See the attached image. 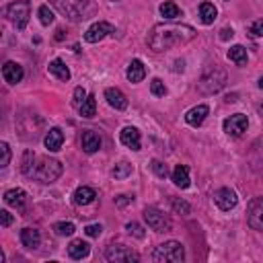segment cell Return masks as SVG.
Segmentation results:
<instances>
[{
	"label": "cell",
	"mask_w": 263,
	"mask_h": 263,
	"mask_svg": "<svg viewBox=\"0 0 263 263\" xmlns=\"http://www.w3.org/2000/svg\"><path fill=\"white\" fill-rule=\"evenodd\" d=\"M195 29L189 25H179V23H160L154 25L148 33V45L152 51L160 53L166 51L175 45H183L195 37Z\"/></svg>",
	"instance_id": "6da1fadb"
},
{
	"label": "cell",
	"mask_w": 263,
	"mask_h": 263,
	"mask_svg": "<svg viewBox=\"0 0 263 263\" xmlns=\"http://www.w3.org/2000/svg\"><path fill=\"white\" fill-rule=\"evenodd\" d=\"M49 4L55 10H60L68 21H74V23L86 21L97 12L95 0H49Z\"/></svg>",
	"instance_id": "7a4b0ae2"
},
{
	"label": "cell",
	"mask_w": 263,
	"mask_h": 263,
	"mask_svg": "<svg viewBox=\"0 0 263 263\" xmlns=\"http://www.w3.org/2000/svg\"><path fill=\"white\" fill-rule=\"evenodd\" d=\"M62 171L64 168H62V162L60 160L49 158V156H37L33 179L39 181V183H53L62 175Z\"/></svg>",
	"instance_id": "3957f363"
},
{
	"label": "cell",
	"mask_w": 263,
	"mask_h": 263,
	"mask_svg": "<svg viewBox=\"0 0 263 263\" xmlns=\"http://www.w3.org/2000/svg\"><path fill=\"white\" fill-rule=\"evenodd\" d=\"M185 259V249L179 240H166L158 245L152 253V261L156 263H181Z\"/></svg>",
	"instance_id": "277c9868"
},
{
	"label": "cell",
	"mask_w": 263,
	"mask_h": 263,
	"mask_svg": "<svg viewBox=\"0 0 263 263\" xmlns=\"http://www.w3.org/2000/svg\"><path fill=\"white\" fill-rule=\"evenodd\" d=\"M4 16L18 29L23 31L29 23V16H31V4L29 0H16V2H10L6 8H4Z\"/></svg>",
	"instance_id": "5b68a950"
},
{
	"label": "cell",
	"mask_w": 263,
	"mask_h": 263,
	"mask_svg": "<svg viewBox=\"0 0 263 263\" xmlns=\"http://www.w3.org/2000/svg\"><path fill=\"white\" fill-rule=\"evenodd\" d=\"M224 84H226V74H224L222 70H218V68H208V70L201 74L199 82H197L199 90L205 92V95L218 92Z\"/></svg>",
	"instance_id": "8992f818"
},
{
	"label": "cell",
	"mask_w": 263,
	"mask_h": 263,
	"mask_svg": "<svg viewBox=\"0 0 263 263\" xmlns=\"http://www.w3.org/2000/svg\"><path fill=\"white\" fill-rule=\"evenodd\" d=\"M144 220H146L148 228H152L154 232H171V228H173L171 218L164 212H160L158 208H152V205L144 210Z\"/></svg>",
	"instance_id": "52a82bcc"
},
{
	"label": "cell",
	"mask_w": 263,
	"mask_h": 263,
	"mask_svg": "<svg viewBox=\"0 0 263 263\" xmlns=\"http://www.w3.org/2000/svg\"><path fill=\"white\" fill-rule=\"evenodd\" d=\"M105 259L107 261H113V263H138L140 261V255L136 251H132L129 247L125 245H109L105 249Z\"/></svg>",
	"instance_id": "ba28073f"
},
{
	"label": "cell",
	"mask_w": 263,
	"mask_h": 263,
	"mask_svg": "<svg viewBox=\"0 0 263 263\" xmlns=\"http://www.w3.org/2000/svg\"><path fill=\"white\" fill-rule=\"evenodd\" d=\"M247 125H249V119H247V115H242V113H234V115L226 117L224 123H222L226 136H230V138L242 136V132H247Z\"/></svg>",
	"instance_id": "9c48e42d"
},
{
	"label": "cell",
	"mask_w": 263,
	"mask_h": 263,
	"mask_svg": "<svg viewBox=\"0 0 263 263\" xmlns=\"http://www.w3.org/2000/svg\"><path fill=\"white\" fill-rule=\"evenodd\" d=\"M111 33H115V27H113L111 23H107V21H99V23H95V25H90V27L86 29L84 39H86L88 43H97V41L105 39V37L111 35Z\"/></svg>",
	"instance_id": "30bf717a"
},
{
	"label": "cell",
	"mask_w": 263,
	"mask_h": 263,
	"mask_svg": "<svg viewBox=\"0 0 263 263\" xmlns=\"http://www.w3.org/2000/svg\"><path fill=\"white\" fill-rule=\"evenodd\" d=\"M247 220H249V226H251V228L263 232V197H257V199H253V201L249 203Z\"/></svg>",
	"instance_id": "8fae6325"
},
{
	"label": "cell",
	"mask_w": 263,
	"mask_h": 263,
	"mask_svg": "<svg viewBox=\"0 0 263 263\" xmlns=\"http://www.w3.org/2000/svg\"><path fill=\"white\" fill-rule=\"evenodd\" d=\"M214 201H216V205H218L222 212H228V210L236 208L238 197H236V193H234L230 187H220V189L214 193Z\"/></svg>",
	"instance_id": "7c38bea8"
},
{
	"label": "cell",
	"mask_w": 263,
	"mask_h": 263,
	"mask_svg": "<svg viewBox=\"0 0 263 263\" xmlns=\"http://www.w3.org/2000/svg\"><path fill=\"white\" fill-rule=\"evenodd\" d=\"M101 144H103V140H101V136H99L95 129H84V132H82V136H80V146H82V150H84L86 154L99 152V150H101Z\"/></svg>",
	"instance_id": "4fadbf2b"
},
{
	"label": "cell",
	"mask_w": 263,
	"mask_h": 263,
	"mask_svg": "<svg viewBox=\"0 0 263 263\" xmlns=\"http://www.w3.org/2000/svg\"><path fill=\"white\" fill-rule=\"evenodd\" d=\"M23 76H25V70H23L21 64H16V62H6V64L2 66V78H4L8 84H18V82L23 80Z\"/></svg>",
	"instance_id": "5bb4252c"
},
{
	"label": "cell",
	"mask_w": 263,
	"mask_h": 263,
	"mask_svg": "<svg viewBox=\"0 0 263 263\" xmlns=\"http://www.w3.org/2000/svg\"><path fill=\"white\" fill-rule=\"evenodd\" d=\"M105 99H107L109 107H113L115 111H123V109L127 107V97H125L119 88H115V86L105 88Z\"/></svg>",
	"instance_id": "9a60e30c"
},
{
	"label": "cell",
	"mask_w": 263,
	"mask_h": 263,
	"mask_svg": "<svg viewBox=\"0 0 263 263\" xmlns=\"http://www.w3.org/2000/svg\"><path fill=\"white\" fill-rule=\"evenodd\" d=\"M119 140H121L123 146H127L132 150H140V132H138V127H134V125L123 127L119 132Z\"/></svg>",
	"instance_id": "2e32d148"
},
{
	"label": "cell",
	"mask_w": 263,
	"mask_h": 263,
	"mask_svg": "<svg viewBox=\"0 0 263 263\" xmlns=\"http://www.w3.org/2000/svg\"><path fill=\"white\" fill-rule=\"evenodd\" d=\"M208 113H210L208 105H197V107H191V109L185 113V121H187L189 125L197 127V125H201V123H203V119L208 117Z\"/></svg>",
	"instance_id": "e0dca14e"
},
{
	"label": "cell",
	"mask_w": 263,
	"mask_h": 263,
	"mask_svg": "<svg viewBox=\"0 0 263 263\" xmlns=\"http://www.w3.org/2000/svg\"><path fill=\"white\" fill-rule=\"evenodd\" d=\"M43 144H45V148H47L49 152H58V150L62 148V144H64V134H62V129H60V127H51V129L45 134Z\"/></svg>",
	"instance_id": "ac0fdd59"
},
{
	"label": "cell",
	"mask_w": 263,
	"mask_h": 263,
	"mask_svg": "<svg viewBox=\"0 0 263 263\" xmlns=\"http://www.w3.org/2000/svg\"><path fill=\"white\" fill-rule=\"evenodd\" d=\"M4 203L10 205V208H16V210H23L25 203H27V193L23 189H8L4 193Z\"/></svg>",
	"instance_id": "d6986e66"
},
{
	"label": "cell",
	"mask_w": 263,
	"mask_h": 263,
	"mask_svg": "<svg viewBox=\"0 0 263 263\" xmlns=\"http://www.w3.org/2000/svg\"><path fill=\"white\" fill-rule=\"evenodd\" d=\"M88 253H90V245L84 242L82 238H76V240H72V242L68 245V255H70V259H74V261H80V259L88 257Z\"/></svg>",
	"instance_id": "ffe728a7"
},
{
	"label": "cell",
	"mask_w": 263,
	"mask_h": 263,
	"mask_svg": "<svg viewBox=\"0 0 263 263\" xmlns=\"http://www.w3.org/2000/svg\"><path fill=\"white\" fill-rule=\"evenodd\" d=\"M95 197H97V191H95L92 187L82 185V187H78V189L74 191L72 201H74L76 205H88V203H92V201H95Z\"/></svg>",
	"instance_id": "44dd1931"
},
{
	"label": "cell",
	"mask_w": 263,
	"mask_h": 263,
	"mask_svg": "<svg viewBox=\"0 0 263 263\" xmlns=\"http://www.w3.org/2000/svg\"><path fill=\"white\" fill-rule=\"evenodd\" d=\"M21 242H23V247H27V249H37L39 242H41V232H39L37 228L27 226V228L21 230Z\"/></svg>",
	"instance_id": "7402d4cb"
},
{
	"label": "cell",
	"mask_w": 263,
	"mask_h": 263,
	"mask_svg": "<svg viewBox=\"0 0 263 263\" xmlns=\"http://www.w3.org/2000/svg\"><path fill=\"white\" fill-rule=\"evenodd\" d=\"M125 76H127V80L134 82V84H136V82H142L144 76H146V68H144V64H142L140 60H132V62L127 64Z\"/></svg>",
	"instance_id": "603a6c76"
},
{
	"label": "cell",
	"mask_w": 263,
	"mask_h": 263,
	"mask_svg": "<svg viewBox=\"0 0 263 263\" xmlns=\"http://www.w3.org/2000/svg\"><path fill=\"white\" fill-rule=\"evenodd\" d=\"M47 68H49V74H53L58 80H62V82H68V80H70V70H68V66H66L64 60L55 58V60L49 62Z\"/></svg>",
	"instance_id": "cb8c5ba5"
},
{
	"label": "cell",
	"mask_w": 263,
	"mask_h": 263,
	"mask_svg": "<svg viewBox=\"0 0 263 263\" xmlns=\"http://www.w3.org/2000/svg\"><path fill=\"white\" fill-rule=\"evenodd\" d=\"M171 177H173V183H175L177 187H181V189H187L189 183H191V179H189V168H187L185 164H177V166L173 168Z\"/></svg>",
	"instance_id": "d4e9b609"
},
{
	"label": "cell",
	"mask_w": 263,
	"mask_h": 263,
	"mask_svg": "<svg viewBox=\"0 0 263 263\" xmlns=\"http://www.w3.org/2000/svg\"><path fill=\"white\" fill-rule=\"evenodd\" d=\"M199 16H201V23L203 25H212L218 18V10H216V6L212 2H203L199 6Z\"/></svg>",
	"instance_id": "484cf974"
},
{
	"label": "cell",
	"mask_w": 263,
	"mask_h": 263,
	"mask_svg": "<svg viewBox=\"0 0 263 263\" xmlns=\"http://www.w3.org/2000/svg\"><path fill=\"white\" fill-rule=\"evenodd\" d=\"M35 162H37L35 152L25 150V154H23V166H21V171H23V175H25V177H31V179H33V173H35Z\"/></svg>",
	"instance_id": "4316f807"
},
{
	"label": "cell",
	"mask_w": 263,
	"mask_h": 263,
	"mask_svg": "<svg viewBox=\"0 0 263 263\" xmlns=\"http://www.w3.org/2000/svg\"><path fill=\"white\" fill-rule=\"evenodd\" d=\"M228 60L234 62L236 66H245L247 64V49L242 45H232L228 49Z\"/></svg>",
	"instance_id": "83f0119b"
},
{
	"label": "cell",
	"mask_w": 263,
	"mask_h": 263,
	"mask_svg": "<svg viewBox=\"0 0 263 263\" xmlns=\"http://www.w3.org/2000/svg\"><path fill=\"white\" fill-rule=\"evenodd\" d=\"M78 111H80V115H82V117H86V119L95 117V115H97V101H95V97H92V95H88V97H86V101L78 107Z\"/></svg>",
	"instance_id": "f1b7e54d"
},
{
	"label": "cell",
	"mask_w": 263,
	"mask_h": 263,
	"mask_svg": "<svg viewBox=\"0 0 263 263\" xmlns=\"http://www.w3.org/2000/svg\"><path fill=\"white\" fill-rule=\"evenodd\" d=\"M158 10H160V14H162L166 21H173V18L181 16V8H179L175 2H162Z\"/></svg>",
	"instance_id": "f546056e"
},
{
	"label": "cell",
	"mask_w": 263,
	"mask_h": 263,
	"mask_svg": "<svg viewBox=\"0 0 263 263\" xmlns=\"http://www.w3.org/2000/svg\"><path fill=\"white\" fill-rule=\"evenodd\" d=\"M111 175H113L115 179H125V177L132 175V164L125 162V160H121V162H117V164L111 168Z\"/></svg>",
	"instance_id": "4dcf8cb0"
},
{
	"label": "cell",
	"mask_w": 263,
	"mask_h": 263,
	"mask_svg": "<svg viewBox=\"0 0 263 263\" xmlns=\"http://www.w3.org/2000/svg\"><path fill=\"white\" fill-rule=\"evenodd\" d=\"M74 224L72 222H55L53 224V232L58 234V236H72L74 234Z\"/></svg>",
	"instance_id": "1f68e13d"
},
{
	"label": "cell",
	"mask_w": 263,
	"mask_h": 263,
	"mask_svg": "<svg viewBox=\"0 0 263 263\" xmlns=\"http://www.w3.org/2000/svg\"><path fill=\"white\" fill-rule=\"evenodd\" d=\"M37 14H39V21H41V25L43 27H49L51 23H53V12H51V8L47 6V4H43V6H39V10H37Z\"/></svg>",
	"instance_id": "d6a6232c"
},
{
	"label": "cell",
	"mask_w": 263,
	"mask_h": 263,
	"mask_svg": "<svg viewBox=\"0 0 263 263\" xmlns=\"http://www.w3.org/2000/svg\"><path fill=\"white\" fill-rule=\"evenodd\" d=\"M150 92H152L154 97H164V95H166L164 82H162L160 78H152V82H150Z\"/></svg>",
	"instance_id": "836d02e7"
},
{
	"label": "cell",
	"mask_w": 263,
	"mask_h": 263,
	"mask_svg": "<svg viewBox=\"0 0 263 263\" xmlns=\"http://www.w3.org/2000/svg\"><path fill=\"white\" fill-rule=\"evenodd\" d=\"M173 210L177 212V214H183V216H187L189 212H191V205L185 201V199H173Z\"/></svg>",
	"instance_id": "e575fe53"
},
{
	"label": "cell",
	"mask_w": 263,
	"mask_h": 263,
	"mask_svg": "<svg viewBox=\"0 0 263 263\" xmlns=\"http://www.w3.org/2000/svg\"><path fill=\"white\" fill-rule=\"evenodd\" d=\"M150 166H152L154 175H156V177H160V179H164V177L168 175L166 164H164V162H160V160H152V162H150Z\"/></svg>",
	"instance_id": "d590c367"
},
{
	"label": "cell",
	"mask_w": 263,
	"mask_h": 263,
	"mask_svg": "<svg viewBox=\"0 0 263 263\" xmlns=\"http://www.w3.org/2000/svg\"><path fill=\"white\" fill-rule=\"evenodd\" d=\"M86 97H88V95H86V90H84L82 86H76V88H74V99H72V105H74V107H80V105L86 101Z\"/></svg>",
	"instance_id": "8d00e7d4"
},
{
	"label": "cell",
	"mask_w": 263,
	"mask_h": 263,
	"mask_svg": "<svg viewBox=\"0 0 263 263\" xmlns=\"http://www.w3.org/2000/svg\"><path fill=\"white\" fill-rule=\"evenodd\" d=\"M0 152H2V160H0V168H6L10 162V146L6 142H0Z\"/></svg>",
	"instance_id": "74e56055"
},
{
	"label": "cell",
	"mask_w": 263,
	"mask_h": 263,
	"mask_svg": "<svg viewBox=\"0 0 263 263\" xmlns=\"http://www.w3.org/2000/svg\"><path fill=\"white\" fill-rule=\"evenodd\" d=\"M125 230H127L132 236H136V238H144V228H142L138 222H127V224H125Z\"/></svg>",
	"instance_id": "f35d334b"
},
{
	"label": "cell",
	"mask_w": 263,
	"mask_h": 263,
	"mask_svg": "<svg viewBox=\"0 0 263 263\" xmlns=\"http://www.w3.org/2000/svg\"><path fill=\"white\" fill-rule=\"evenodd\" d=\"M249 35H251V37H263V18H257V21L251 23Z\"/></svg>",
	"instance_id": "ab89813d"
},
{
	"label": "cell",
	"mask_w": 263,
	"mask_h": 263,
	"mask_svg": "<svg viewBox=\"0 0 263 263\" xmlns=\"http://www.w3.org/2000/svg\"><path fill=\"white\" fill-rule=\"evenodd\" d=\"M84 232H86V236H92V238H95V236H99V234L103 232V226H101V224H88V226L84 228Z\"/></svg>",
	"instance_id": "60d3db41"
},
{
	"label": "cell",
	"mask_w": 263,
	"mask_h": 263,
	"mask_svg": "<svg viewBox=\"0 0 263 263\" xmlns=\"http://www.w3.org/2000/svg\"><path fill=\"white\" fill-rule=\"evenodd\" d=\"M134 201V195H117L115 197V205L117 208H123V205H127V203H132Z\"/></svg>",
	"instance_id": "b9f144b4"
},
{
	"label": "cell",
	"mask_w": 263,
	"mask_h": 263,
	"mask_svg": "<svg viewBox=\"0 0 263 263\" xmlns=\"http://www.w3.org/2000/svg\"><path fill=\"white\" fill-rule=\"evenodd\" d=\"M0 224H2L4 228L12 224V216H10V212H8V210H0Z\"/></svg>",
	"instance_id": "7bdbcfd3"
},
{
	"label": "cell",
	"mask_w": 263,
	"mask_h": 263,
	"mask_svg": "<svg viewBox=\"0 0 263 263\" xmlns=\"http://www.w3.org/2000/svg\"><path fill=\"white\" fill-rule=\"evenodd\" d=\"M220 33H222V35H220V39H228V37H232V35H234V31H232V29H222Z\"/></svg>",
	"instance_id": "ee69618b"
},
{
	"label": "cell",
	"mask_w": 263,
	"mask_h": 263,
	"mask_svg": "<svg viewBox=\"0 0 263 263\" xmlns=\"http://www.w3.org/2000/svg\"><path fill=\"white\" fill-rule=\"evenodd\" d=\"M55 33H58V35H55V39H58V41H60V39H64V31H62V29H58Z\"/></svg>",
	"instance_id": "f6af8a7d"
},
{
	"label": "cell",
	"mask_w": 263,
	"mask_h": 263,
	"mask_svg": "<svg viewBox=\"0 0 263 263\" xmlns=\"http://www.w3.org/2000/svg\"><path fill=\"white\" fill-rule=\"evenodd\" d=\"M259 88H261V90H263V76H261V78H259Z\"/></svg>",
	"instance_id": "bcb514c9"
},
{
	"label": "cell",
	"mask_w": 263,
	"mask_h": 263,
	"mask_svg": "<svg viewBox=\"0 0 263 263\" xmlns=\"http://www.w3.org/2000/svg\"><path fill=\"white\" fill-rule=\"evenodd\" d=\"M259 113H261V115H263V103H261V105H259Z\"/></svg>",
	"instance_id": "7dc6e473"
},
{
	"label": "cell",
	"mask_w": 263,
	"mask_h": 263,
	"mask_svg": "<svg viewBox=\"0 0 263 263\" xmlns=\"http://www.w3.org/2000/svg\"><path fill=\"white\" fill-rule=\"evenodd\" d=\"M109 2H119V0H109Z\"/></svg>",
	"instance_id": "c3c4849f"
}]
</instances>
